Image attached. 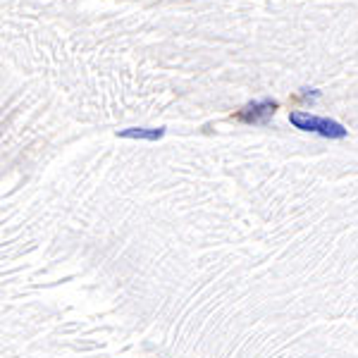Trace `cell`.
<instances>
[{
  "instance_id": "obj_1",
  "label": "cell",
  "mask_w": 358,
  "mask_h": 358,
  "mask_svg": "<svg viewBox=\"0 0 358 358\" xmlns=\"http://www.w3.org/2000/svg\"><path fill=\"white\" fill-rule=\"evenodd\" d=\"M289 122L301 131H310V134H320L325 138H346L349 131H346L344 124L334 122L330 117H317V115L310 113H299L292 110L289 113Z\"/></svg>"
},
{
  "instance_id": "obj_2",
  "label": "cell",
  "mask_w": 358,
  "mask_h": 358,
  "mask_svg": "<svg viewBox=\"0 0 358 358\" xmlns=\"http://www.w3.org/2000/svg\"><path fill=\"white\" fill-rule=\"evenodd\" d=\"M277 110H280V103L273 101V98H263V101H256V103H248V106H244L239 113L232 115V120H236V122H244V124H263V122H268Z\"/></svg>"
},
{
  "instance_id": "obj_3",
  "label": "cell",
  "mask_w": 358,
  "mask_h": 358,
  "mask_svg": "<svg viewBox=\"0 0 358 358\" xmlns=\"http://www.w3.org/2000/svg\"><path fill=\"white\" fill-rule=\"evenodd\" d=\"M165 127H158V129H151V127H131V129H120L117 136L120 138H136V141H160L165 136Z\"/></svg>"
},
{
  "instance_id": "obj_4",
  "label": "cell",
  "mask_w": 358,
  "mask_h": 358,
  "mask_svg": "<svg viewBox=\"0 0 358 358\" xmlns=\"http://www.w3.org/2000/svg\"><path fill=\"white\" fill-rule=\"evenodd\" d=\"M303 94H301V101H317L320 98V91H315V89H301Z\"/></svg>"
}]
</instances>
